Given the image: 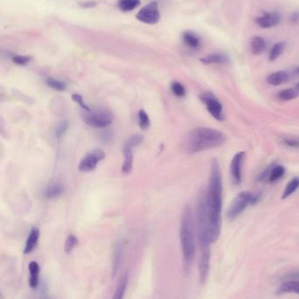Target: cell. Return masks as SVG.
<instances>
[{"mask_svg":"<svg viewBox=\"0 0 299 299\" xmlns=\"http://www.w3.org/2000/svg\"><path fill=\"white\" fill-rule=\"evenodd\" d=\"M222 201L223 184L220 164L217 159H212L206 191L207 212L212 243H215L218 241V239L220 238L221 232Z\"/></svg>","mask_w":299,"mask_h":299,"instance_id":"cell-1","label":"cell"},{"mask_svg":"<svg viewBox=\"0 0 299 299\" xmlns=\"http://www.w3.org/2000/svg\"><path fill=\"white\" fill-rule=\"evenodd\" d=\"M225 141L226 136L222 131L208 127H198L189 131L185 148L189 153H198L220 147Z\"/></svg>","mask_w":299,"mask_h":299,"instance_id":"cell-2","label":"cell"},{"mask_svg":"<svg viewBox=\"0 0 299 299\" xmlns=\"http://www.w3.org/2000/svg\"><path fill=\"white\" fill-rule=\"evenodd\" d=\"M196 226L192 208L186 205L180 221V243L186 268L190 267L196 255Z\"/></svg>","mask_w":299,"mask_h":299,"instance_id":"cell-3","label":"cell"},{"mask_svg":"<svg viewBox=\"0 0 299 299\" xmlns=\"http://www.w3.org/2000/svg\"><path fill=\"white\" fill-rule=\"evenodd\" d=\"M196 233L201 250L210 249L212 244L210 234V224L207 212L206 192H200L196 207Z\"/></svg>","mask_w":299,"mask_h":299,"instance_id":"cell-4","label":"cell"},{"mask_svg":"<svg viewBox=\"0 0 299 299\" xmlns=\"http://www.w3.org/2000/svg\"><path fill=\"white\" fill-rule=\"evenodd\" d=\"M262 198V193H249V192H242L233 199V201L230 204L226 217L230 221H233L241 215L244 210L249 205L254 206L259 203L261 199Z\"/></svg>","mask_w":299,"mask_h":299,"instance_id":"cell-5","label":"cell"},{"mask_svg":"<svg viewBox=\"0 0 299 299\" xmlns=\"http://www.w3.org/2000/svg\"><path fill=\"white\" fill-rule=\"evenodd\" d=\"M82 117L84 123L93 128H106L110 125L113 120L112 114L107 109H90L83 111Z\"/></svg>","mask_w":299,"mask_h":299,"instance_id":"cell-6","label":"cell"},{"mask_svg":"<svg viewBox=\"0 0 299 299\" xmlns=\"http://www.w3.org/2000/svg\"><path fill=\"white\" fill-rule=\"evenodd\" d=\"M199 98L203 104L206 105L208 112L217 121L223 122L224 120V113L223 105L220 103L217 96L210 91L203 92L200 94Z\"/></svg>","mask_w":299,"mask_h":299,"instance_id":"cell-7","label":"cell"},{"mask_svg":"<svg viewBox=\"0 0 299 299\" xmlns=\"http://www.w3.org/2000/svg\"><path fill=\"white\" fill-rule=\"evenodd\" d=\"M161 18L159 11L158 3L156 1H152L150 4L145 5L137 13L136 18L139 21L145 23L148 25H155L158 23Z\"/></svg>","mask_w":299,"mask_h":299,"instance_id":"cell-8","label":"cell"},{"mask_svg":"<svg viewBox=\"0 0 299 299\" xmlns=\"http://www.w3.org/2000/svg\"><path fill=\"white\" fill-rule=\"evenodd\" d=\"M106 158V153L101 149H94L84 156L78 165L80 172L90 173L96 169L97 164Z\"/></svg>","mask_w":299,"mask_h":299,"instance_id":"cell-9","label":"cell"},{"mask_svg":"<svg viewBox=\"0 0 299 299\" xmlns=\"http://www.w3.org/2000/svg\"><path fill=\"white\" fill-rule=\"evenodd\" d=\"M299 76V67H296L290 70H280L269 74L267 82L271 86H280L289 83L293 79Z\"/></svg>","mask_w":299,"mask_h":299,"instance_id":"cell-10","label":"cell"},{"mask_svg":"<svg viewBox=\"0 0 299 299\" xmlns=\"http://www.w3.org/2000/svg\"><path fill=\"white\" fill-rule=\"evenodd\" d=\"M246 153L239 152L233 157L230 165V174L233 185L239 186L242 181V165L245 159Z\"/></svg>","mask_w":299,"mask_h":299,"instance_id":"cell-11","label":"cell"},{"mask_svg":"<svg viewBox=\"0 0 299 299\" xmlns=\"http://www.w3.org/2000/svg\"><path fill=\"white\" fill-rule=\"evenodd\" d=\"M211 252L210 249L201 250L199 264H198V272H199V281L201 283L206 282L208 274L210 270V263H211Z\"/></svg>","mask_w":299,"mask_h":299,"instance_id":"cell-12","label":"cell"},{"mask_svg":"<svg viewBox=\"0 0 299 299\" xmlns=\"http://www.w3.org/2000/svg\"><path fill=\"white\" fill-rule=\"evenodd\" d=\"M281 14L277 12L264 13L262 16L255 18L256 24L264 29H268L273 26H277L281 23Z\"/></svg>","mask_w":299,"mask_h":299,"instance_id":"cell-13","label":"cell"},{"mask_svg":"<svg viewBox=\"0 0 299 299\" xmlns=\"http://www.w3.org/2000/svg\"><path fill=\"white\" fill-rule=\"evenodd\" d=\"M182 39L185 46L191 49H198L201 47V38L196 33L191 31H185L182 35Z\"/></svg>","mask_w":299,"mask_h":299,"instance_id":"cell-14","label":"cell"},{"mask_svg":"<svg viewBox=\"0 0 299 299\" xmlns=\"http://www.w3.org/2000/svg\"><path fill=\"white\" fill-rule=\"evenodd\" d=\"M200 61L205 65L212 64H227L230 61L229 57L224 53H211L206 56L203 57Z\"/></svg>","mask_w":299,"mask_h":299,"instance_id":"cell-15","label":"cell"},{"mask_svg":"<svg viewBox=\"0 0 299 299\" xmlns=\"http://www.w3.org/2000/svg\"><path fill=\"white\" fill-rule=\"evenodd\" d=\"M39 238H40V230L37 228H33L26 242V245L24 248L25 255L30 254L36 248L37 243L39 242Z\"/></svg>","mask_w":299,"mask_h":299,"instance_id":"cell-16","label":"cell"},{"mask_svg":"<svg viewBox=\"0 0 299 299\" xmlns=\"http://www.w3.org/2000/svg\"><path fill=\"white\" fill-rule=\"evenodd\" d=\"M28 269H29V286L32 289H36L39 286V276H40V265L39 264L33 261L29 265H28Z\"/></svg>","mask_w":299,"mask_h":299,"instance_id":"cell-17","label":"cell"},{"mask_svg":"<svg viewBox=\"0 0 299 299\" xmlns=\"http://www.w3.org/2000/svg\"><path fill=\"white\" fill-rule=\"evenodd\" d=\"M63 192L64 187L61 183H50L43 192V196L47 199H55L62 195Z\"/></svg>","mask_w":299,"mask_h":299,"instance_id":"cell-18","label":"cell"},{"mask_svg":"<svg viewBox=\"0 0 299 299\" xmlns=\"http://www.w3.org/2000/svg\"><path fill=\"white\" fill-rule=\"evenodd\" d=\"M124 162L122 165V174L128 175L131 173L132 169V162H133V154L132 148L125 146L123 150Z\"/></svg>","mask_w":299,"mask_h":299,"instance_id":"cell-19","label":"cell"},{"mask_svg":"<svg viewBox=\"0 0 299 299\" xmlns=\"http://www.w3.org/2000/svg\"><path fill=\"white\" fill-rule=\"evenodd\" d=\"M251 50L255 55H260L266 50L267 43L266 40L261 36H255L251 39Z\"/></svg>","mask_w":299,"mask_h":299,"instance_id":"cell-20","label":"cell"},{"mask_svg":"<svg viewBox=\"0 0 299 299\" xmlns=\"http://www.w3.org/2000/svg\"><path fill=\"white\" fill-rule=\"evenodd\" d=\"M285 167L281 165H273L272 168L268 175V181L269 183H275L282 178L285 174Z\"/></svg>","mask_w":299,"mask_h":299,"instance_id":"cell-21","label":"cell"},{"mask_svg":"<svg viewBox=\"0 0 299 299\" xmlns=\"http://www.w3.org/2000/svg\"><path fill=\"white\" fill-rule=\"evenodd\" d=\"M299 188V177H295V178L290 179L288 184L286 185L284 190L282 192L281 194V199H286L289 198L290 196L292 195L295 192L297 191Z\"/></svg>","mask_w":299,"mask_h":299,"instance_id":"cell-22","label":"cell"},{"mask_svg":"<svg viewBox=\"0 0 299 299\" xmlns=\"http://www.w3.org/2000/svg\"><path fill=\"white\" fill-rule=\"evenodd\" d=\"M285 48L286 43L284 41H280L278 43L275 44L268 53V61H275L277 60L279 57L281 56Z\"/></svg>","mask_w":299,"mask_h":299,"instance_id":"cell-23","label":"cell"},{"mask_svg":"<svg viewBox=\"0 0 299 299\" xmlns=\"http://www.w3.org/2000/svg\"><path fill=\"white\" fill-rule=\"evenodd\" d=\"M128 275H125L121 280L119 281V284L117 286V289L115 291L114 294L112 296V299H124L126 295V291L128 288Z\"/></svg>","mask_w":299,"mask_h":299,"instance_id":"cell-24","label":"cell"},{"mask_svg":"<svg viewBox=\"0 0 299 299\" xmlns=\"http://www.w3.org/2000/svg\"><path fill=\"white\" fill-rule=\"evenodd\" d=\"M141 4L140 0H119L118 6L122 12H131Z\"/></svg>","mask_w":299,"mask_h":299,"instance_id":"cell-25","label":"cell"},{"mask_svg":"<svg viewBox=\"0 0 299 299\" xmlns=\"http://www.w3.org/2000/svg\"><path fill=\"white\" fill-rule=\"evenodd\" d=\"M280 293H295L299 295V281H289L282 283L279 289Z\"/></svg>","mask_w":299,"mask_h":299,"instance_id":"cell-26","label":"cell"},{"mask_svg":"<svg viewBox=\"0 0 299 299\" xmlns=\"http://www.w3.org/2000/svg\"><path fill=\"white\" fill-rule=\"evenodd\" d=\"M299 96V91L297 88H285L278 93V98L281 101H291Z\"/></svg>","mask_w":299,"mask_h":299,"instance_id":"cell-27","label":"cell"},{"mask_svg":"<svg viewBox=\"0 0 299 299\" xmlns=\"http://www.w3.org/2000/svg\"><path fill=\"white\" fill-rule=\"evenodd\" d=\"M138 121H139V125L142 130H148L150 128V117L144 109H141L138 113Z\"/></svg>","mask_w":299,"mask_h":299,"instance_id":"cell-28","label":"cell"},{"mask_svg":"<svg viewBox=\"0 0 299 299\" xmlns=\"http://www.w3.org/2000/svg\"><path fill=\"white\" fill-rule=\"evenodd\" d=\"M45 82L49 87L52 88L58 91H63L66 89V84L62 81H59L56 79L48 78L45 80Z\"/></svg>","mask_w":299,"mask_h":299,"instance_id":"cell-29","label":"cell"},{"mask_svg":"<svg viewBox=\"0 0 299 299\" xmlns=\"http://www.w3.org/2000/svg\"><path fill=\"white\" fill-rule=\"evenodd\" d=\"M122 254H123V245L121 242H119L117 243L116 247H115L114 251V273H116L117 269L119 267V264H120V261L122 259Z\"/></svg>","mask_w":299,"mask_h":299,"instance_id":"cell-30","label":"cell"},{"mask_svg":"<svg viewBox=\"0 0 299 299\" xmlns=\"http://www.w3.org/2000/svg\"><path fill=\"white\" fill-rule=\"evenodd\" d=\"M78 244V239L74 234H70L65 242L64 250L66 254H70L75 248V246Z\"/></svg>","mask_w":299,"mask_h":299,"instance_id":"cell-31","label":"cell"},{"mask_svg":"<svg viewBox=\"0 0 299 299\" xmlns=\"http://www.w3.org/2000/svg\"><path fill=\"white\" fill-rule=\"evenodd\" d=\"M281 143L286 145L287 147L298 149V148H299V137L288 136V137H285V138L282 139Z\"/></svg>","mask_w":299,"mask_h":299,"instance_id":"cell-32","label":"cell"},{"mask_svg":"<svg viewBox=\"0 0 299 299\" xmlns=\"http://www.w3.org/2000/svg\"><path fill=\"white\" fill-rule=\"evenodd\" d=\"M68 128H69V122L67 121V120H63V121L58 123L57 125H56V129H55L56 137L58 138V139L62 138V136L66 133Z\"/></svg>","mask_w":299,"mask_h":299,"instance_id":"cell-33","label":"cell"},{"mask_svg":"<svg viewBox=\"0 0 299 299\" xmlns=\"http://www.w3.org/2000/svg\"><path fill=\"white\" fill-rule=\"evenodd\" d=\"M171 90L173 94L178 97H183L186 95V89L183 84L178 82H173L171 83Z\"/></svg>","mask_w":299,"mask_h":299,"instance_id":"cell-34","label":"cell"},{"mask_svg":"<svg viewBox=\"0 0 299 299\" xmlns=\"http://www.w3.org/2000/svg\"><path fill=\"white\" fill-rule=\"evenodd\" d=\"M143 141V138L141 135L136 134L133 135L132 137H130L129 139L127 140V142L125 143V146L129 148H133L139 145L140 143Z\"/></svg>","mask_w":299,"mask_h":299,"instance_id":"cell-35","label":"cell"},{"mask_svg":"<svg viewBox=\"0 0 299 299\" xmlns=\"http://www.w3.org/2000/svg\"><path fill=\"white\" fill-rule=\"evenodd\" d=\"M12 60L17 65L24 66L29 63L31 61L32 58L29 56H25V55H15L13 57Z\"/></svg>","mask_w":299,"mask_h":299,"instance_id":"cell-36","label":"cell"},{"mask_svg":"<svg viewBox=\"0 0 299 299\" xmlns=\"http://www.w3.org/2000/svg\"><path fill=\"white\" fill-rule=\"evenodd\" d=\"M72 99H73L74 102L79 104L80 106H81V108H83V110H84V111H89V110L91 109L86 104H84L83 97L80 96V95H78V94H74V95L72 96Z\"/></svg>","mask_w":299,"mask_h":299,"instance_id":"cell-37","label":"cell"},{"mask_svg":"<svg viewBox=\"0 0 299 299\" xmlns=\"http://www.w3.org/2000/svg\"><path fill=\"white\" fill-rule=\"evenodd\" d=\"M284 278H285L286 282H289V281H299V271L289 274Z\"/></svg>","mask_w":299,"mask_h":299,"instance_id":"cell-38","label":"cell"},{"mask_svg":"<svg viewBox=\"0 0 299 299\" xmlns=\"http://www.w3.org/2000/svg\"><path fill=\"white\" fill-rule=\"evenodd\" d=\"M96 1H84V2H80L79 5L83 8H93L94 6H96Z\"/></svg>","mask_w":299,"mask_h":299,"instance_id":"cell-39","label":"cell"},{"mask_svg":"<svg viewBox=\"0 0 299 299\" xmlns=\"http://www.w3.org/2000/svg\"><path fill=\"white\" fill-rule=\"evenodd\" d=\"M290 20L294 24H299V12H294L291 13L290 15Z\"/></svg>","mask_w":299,"mask_h":299,"instance_id":"cell-40","label":"cell"},{"mask_svg":"<svg viewBox=\"0 0 299 299\" xmlns=\"http://www.w3.org/2000/svg\"><path fill=\"white\" fill-rule=\"evenodd\" d=\"M296 88H298V90H299V83H298V84H297V85H296Z\"/></svg>","mask_w":299,"mask_h":299,"instance_id":"cell-41","label":"cell"}]
</instances>
